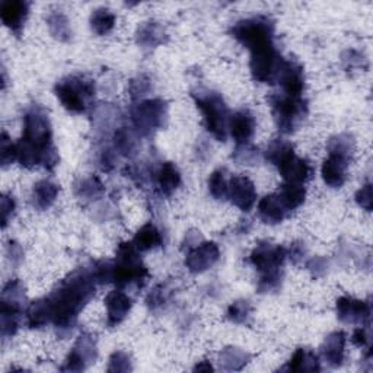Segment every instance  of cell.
Wrapping results in <instances>:
<instances>
[{"mask_svg":"<svg viewBox=\"0 0 373 373\" xmlns=\"http://www.w3.org/2000/svg\"><path fill=\"white\" fill-rule=\"evenodd\" d=\"M149 277L146 266L142 263L133 242H122L117 248L115 260L109 264V283L119 289L143 288Z\"/></svg>","mask_w":373,"mask_h":373,"instance_id":"3","label":"cell"},{"mask_svg":"<svg viewBox=\"0 0 373 373\" xmlns=\"http://www.w3.org/2000/svg\"><path fill=\"white\" fill-rule=\"evenodd\" d=\"M105 186L98 177H86L75 184V194L83 201H93L104 196Z\"/></svg>","mask_w":373,"mask_h":373,"instance_id":"31","label":"cell"},{"mask_svg":"<svg viewBox=\"0 0 373 373\" xmlns=\"http://www.w3.org/2000/svg\"><path fill=\"white\" fill-rule=\"evenodd\" d=\"M193 98L203 114L207 131L220 142H225L230 114L220 93L210 89H197L193 92Z\"/></svg>","mask_w":373,"mask_h":373,"instance_id":"4","label":"cell"},{"mask_svg":"<svg viewBox=\"0 0 373 373\" xmlns=\"http://www.w3.org/2000/svg\"><path fill=\"white\" fill-rule=\"evenodd\" d=\"M23 142L30 145L40 156L41 167L53 171L59 163V155L53 145V131L47 112L38 107H31L23 115Z\"/></svg>","mask_w":373,"mask_h":373,"instance_id":"2","label":"cell"},{"mask_svg":"<svg viewBox=\"0 0 373 373\" xmlns=\"http://www.w3.org/2000/svg\"><path fill=\"white\" fill-rule=\"evenodd\" d=\"M288 212L277 194L266 196L259 204V216L267 225H278L286 218Z\"/></svg>","mask_w":373,"mask_h":373,"instance_id":"21","label":"cell"},{"mask_svg":"<svg viewBox=\"0 0 373 373\" xmlns=\"http://www.w3.org/2000/svg\"><path fill=\"white\" fill-rule=\"evenodd\" d=\"M54 92L67 111L82 114L95 98V83L85 76H69L57 82Z\"/></svg>","mask_w":373,"mask_h":373,"instance_id":"5","label":"cell"},{"mask_svg":"<svg viewBox=\"0 0 373 373\" xmlns=\"http://www.w3.org/2000/svg\"><path fill=\"white\" fill-rule=\"evenodd\" d=\"M344 348H345V334L343 331H334L326 336L321 353L324 360L331 367H340L344 362Z\"/></svg>","mask_w":373,"mask_h":373,"instance_id":"20","label":"cell"},{"mask_svg":"<svg viewBox=\"0 0 373 373\" xmlns=\"http://www.w3.org/2000/svg\"><path fill=\"white\" fill-rule=\"evenodd\" d=\"M343 64L345 69H365L366 67V57L357 50H347L341 56Z\"/></svg>","mask_w":373,"mask_h":373,"instance_id":"45","label":"cell"},{"mask_svg":"<svg viewBox=\"0 0 373 373\" xmlns=\"http://www.w3.org/2000/svg\"><path fill=\"white\" fill-rule=\"evenodd\" d=\"M249 360H251V355L238 347H226L225 350H222V353L219 356L220 367L227 372L242 370Z\"/></svg>","mask_w":373,"mask_h":373,"instance_id":"29","label":"cell"},{"mask_svg":"<svg viewBox=\"0 0 373 373\" xmlns=\"http://www.w3.org/2000/svg\"><path fill=\"white\" fill-rule=\"evenodd\" d=\"M170 297V290L167 288V285H158L148 296L146 303L148 307L152 309H156L159 307H162L163 303H165Z\"/></svg>","mask_w":373,"mask_h":373,"instance_id":"44","label":"cell"},{"mask_svg":"<svg viewBox=\"0 0 373 373\" xmlns=\"http://www.w3.org/2000/svg\"><path fill=\"white\" fill-rule=\"evenodd\" d=\"M355 200H356V203L363 210H366V212H370V210H372V204H373V199H372V184L370 182L365 184L362 186V189L356 193Z\"/></svg>","mask_w":373,"mask_h":373,"instance_id":"47","label":"cell"},{"mask_svg":"<svg viewBox=\"0 0 373 373\" xmlns=\"http://www.w3.org/2000/svg\"><path fill=\"white\" fill-rule=\"evenodd\" d=\"M227 186H229V182L226 181L225 171L218 170L212 175H210L208 190H210V194L213 196V199H216L219 201L225 200L227 197Z\"/></svg>","mask_w":373,"mask_h":373,"instance_id":"37","label":"cell"},{"mask_svg":"<svg viewBox=\"0 0 373 373\" xmlns=\"http://www.w3.org/2000/svg\"><path fill=\"white\" fill-rule=\"evenodd\" d=\"M117 159H119V153H117L114 150V148H107L102 150L101 153V158H100V163H101V168L104 171H111L114 170L115 163H117Z\"/></svg>","mask_w":373,"mask_h":373,"instance_id":"50","label":"cell"},{"mask_svg":"<svg viewBox=\"0 0 373 373\" xmlns=\"http://www.w3.org/2000/svg\"><path fill=\"white\" fill-rule=\"evenodd\" d=\"M220 256L216 242H203L193 248L185 256V267L193 274H200L212 268Z\"/></svg>","mask_w":373,"mask_h":373,"instance_id":"12","label":"cell"},{"mask_svg":"<svg viewBox=\"0 0 373 373\" xmlns=\"http://www.w3.org/2000/svg\"><path fill=\"white\" fill-rule=\"evenodd\" d=\"M352 340H353V343H355L357 347H367V348H370V341H372L370 325L366 324V325H362L360 328L355 330Z\"/></svg>","mask_w":373,"mask_h":373,"instance_id":"48","label":"cell"},{"mask_svg":"<svg viewBox=\"0 0 373 373\" xmlns=\"http://www.w3.org/2000/svg\"><path fill=\"white\" fill-rule=\"evenodd\" d=\"M273 117L278 131L293 133L308 114L307 101L302 97H289L286 93H274L268 97Z\"/></svg>","mask_w":373,"mask_h":373,"instance_id":"6","label":"cell"},{"mask_svg":"<svg viewBox=\"0 0 373 373\" xmlns=\"http://www.w3.org/2000/svg\"><path fill=\"white\" fill-rule=\"evenodd\" d=\"M227 197L230 203L242 212H249L256 200L254 182L245 175H235L229 181Z\"/></svg>","mask_w":373,"mask_h":373,"instance_id":"13","label":"cell"},{"mask_svg":"<svg viewBox=\"0 0 373 373\" xmlns=\"http://www.w3.org/2000/svg\"><path fill=\"white\" fill-rule=\"evenodd\" d=\"M27 319H28V326L32 330L34 328H42V326H45L47 324H52L49 309H47L44 299L35 300L32 305L28 308Z\"/></svg>","mask_w":373,"mask_h":373,"instance_id":"36","label":"cell"},{"mask_svg":"<svg viewBox=\"0 0 373 373\" xmlns=\"http://www.w3.org/2000/svg\"><path fill=\"white\" fill-rule=\"evenodd\" d=\"M107 370L109 373H126V372L133 370L130 356L126 352H122V350H119V352H114L109 357Z\"/></svg>","mask_w":373,"mask_h":373,"instance_id":"41","label":"cell"},{"mask_svg":"<svg viewBox=\"0 0 373 373\" xmlns=\"http://www.w3.org/2000/svg\"><path fill=\"white\" fill-rule=\"evenodd\" d=\"M15 208H16L15 199L9 194H4L2 201H0V212H2V227L4 229L8 226L12 215L15 213Z\"/></svg>","mask_w":373,"mask_h":373,"instance_id":"46","label":"cell"},{"mask_svg":"<svg viewBox=\"0 0 373 373\" xmlns=\"http://www.w3.org/2000/svg\"><path fill=\"white\" fill-rule=\"evenodd\" d=\"M350 159L328 153V158H326L321 167V177L324 182L331 186V189H340V186L344 185L345 178H347V168H348Z\"/></svg>","mask_w":373,"mask_h":373,"instance_id":"18","label":"cell"},{"mask_svg":"<svg viewBox=\"0 0 373 373\" xmlns=\"http://www.w3.org/2000/svg\"><path fill=\"white\" fill-rule=\"evenodd\" d=\"M158 185L163 196H172L181 185V174L172 162L162 163L158 172Z\"/></svg>","mask_w":373,"mask_h":373,"instance_id":"28","label":"cell"},{"mask_svg":"<svg viewBox=\"0 0 373 373\" xmlns=\"http://www.w3.org/2000/svg\"><path fill=\"white\" fill-rule=\"evenodd\" d=\"M136 40L142 49L152 50L159 44H162L163 40H165V30L162 28L160 23L155 20H149V22H145L143 25L137 30Z\"/></svg>","mask_w":373,"mask_h":373,"instance_id":"25","label":"cell"},{"mask_svg":"<svg viewBox=\"0 0 373 373\" xmlns=\"http://www.w3.org/2000/svg\"><path fill=\"white\" fill-rule=\"evenodd\" d=\"M226 318L233 324H247L251 318V305L248 300H237L227 308Z\"/></svg>","mask_w":373,"mask_h":373,"instance_id":"38","label":"cell"},{"mask_svg":"<svg viewBox=\"0 0 373 373\" xmlns=\"http://www.w3.org/2000/svg\"><path fill=\"white\" fill-rule=\"evenodd\" d=\"M0 159H2L4 168L16 160V143H12L11 137L5 131L0 137Z\"/></svg>","mask_w":373,"mask_h":373,"instance_id":"43","label":"cell"},{"mask_svg":"<svg viewBox=\"0 0 373 373\" xmlns=\"http://www.w3.org/2000/svg\"><path fill=\"white\" fill-rule=\"evenodd\" d=\"M280 201H282L283 207L286 208V212H293L297 207H300L305 201L307 197V190L303 189L302 184H290L286 182L280 193L277 194Z\"/></svg>","mask_w":373,"mask_h":373,"instance_id":"32","label":"cell"},{"mask_svg":"<svg viewBox=\"0 0 373 373\" xmlns=\"http://www.w3.org/2000/svg\"><path fill=\"white\" fill-rule=\"evenodd\" d=\"M283 88V92L289 97H302L303 89H305V76H303V69L293 60H282L280 64L277 81Z\"/></svg>","mask_w":373,"mask_h":373,"instance_id":"14","label":"cell"},{"mask_svg":"<svg viewBox=\"0 0 373 373\" xmlns=\"http://www.w3.org/2000/svg\"><path fill=\"white\" fill-rule=\"evenodd\" d=\"M30 13V4L23 0H6L0 6V18L16 37L22 34L23 23Z\"/></svg>","mask_w":373,"mask_h":373,"instance_id":"16","label":"cell"},{"mask_svg":"<svg viewBox=\"0 0 373 373\" xmlns=\"http://www.w3.org/2000/svg\"><path fill=\"white\" fill-rule=\"evenodd\" d=\"M307 249H305V245L300 244V242H296L290 247V251H289V256H290V260L293 263H299L302 259H303V255H305Z\"/></svg>","mask_w":373,"mask_h":373,"instance_id":"52","label":"cell"},{"mask_svg":"<svg viewBox=\"0 0 373 373\" xmlns=\"http://www.w3.org/2000/svg\"><path fill=\"white\" fill-rule=\"evenodd\" d=\"M97 278L92 268H78L70 273L59 286L44 297L50 322L56 325L60 336L72 334L79 314L95 296Z\"/></svg>","mask_w":373,"mask_h":373,"instance_id":"1","label":"cell"},{"mask_svg":"<svg viewBox=\"0 0 373 373\" xmlns=\"http://www.w3.org/2000/svg\"><path fill=\"white\" fill-rule=\"evenodd\" d=\"M307 267L314 277H322L328 270V260L324 259V256H315V259L309 260Z\"/></svg>","mask_w":373,"mask_h":373,"instance_id":"49","label":"cell"},{"mask_svg":"<svg viewBox=\"0 0 373 373\" xmlns=\"http://www.w3.org/2000/svg\"><path fill=\"white\" fill-rule=\"evenodd\" d=\"M283 370L289 372H319V359L316 355L307 348H297L292 359L289 360L288 366L283 367Z\"/></svg>","mask_w":373,"mask_h":373,"instance_id":"30","label":"cell"},{"mask_svg":"<svg viewBox=\"0 0 373 373\" xmlns=\"http://www.w3.org/2000/svg\"><path fill=\"white\" fill-rule=\"evenodd\" d=\"M47 25H49L50 34L61 41L67 42L70 38H72V28H70V22L69 19L60 13V12H53L47 18Z\"/></svg>","mask_w":373,"mask_h":373,"instance_id":"34","label":"cell"},{"mask_svg":"<svg viewBox=\"0 0 373 373\" xmlns=\"http://www.w3.org/2000/svg\"><path fill=\"white\" fill-rule=\"evenodd\" d=\"M286 256L288 251L283 247L274 245L271 242H260L252 249L249 261L261 273V277L282 276L280 268H282Z\"/></svg>","mask_w":373,"mask_h":373,"instance_id":"9","label":"cell"},{"mask_svg":"<svg viewBox=\"0 0 373 373\" xmlns=\"http://www.w3.org/2000/svg\"><path fill=\"white\" fill-rule=\"evenodd\" d=\"M97 357L98 350L95 338L89 334H83L76 340L73 350L70 352L64 365L60 369L63 372H82L95 363Z\"/></svg>","mask_w":373,"mask_h":373,"instance_id":"10","label":"cell"},{"mask_svg":"<svg viewBox=\"0 0 373 373\" xmlns=\"http://www.w3.org/2000/svg\"><path fill=\"white\" fill-rule=\"evenodd\" d=\"M133 302L130 299L129 295H126L122 290H114L109 292L105 297V307H107V324L108 326H117L119 324H122L130 309H131Z\"/></svg>","mask_w":373,"mask_h":373,"instance_id":"19","label":"cell"},{"mask_svg":"<svg viewBox=\"0 0 373 373\" xmlns=\"http://www.w3.org/2000/svg\"><path fill=\"white\" fill-rule=\"evenodd\" d=\"M133 244L140 252L152 251L162 245V235L153 223H146L137 230L133 238Z\"/></svg>","mask_w":373,"mask_h":373,"instance_id":"27","label":"cell"},{"mask_svg":"<svg viewBox=\"0 0 373 373\" xmlns=\"http://www.w3.org/2000/svg\"><path fill=\"white\" fill-rule=\"evenodd\" d=\"M2 300L9 303H16V305H22L23 300H25V289H23V285L18 278L9 280V282L5 285L2 292Z\"/></svg>","mask_w":373,"mask_h":373,"instance_id":"39","label":"cell"},{"mask_svg":"<svg viewBox=\"0 0 373 373\" xmlns=\"http://www.w3.org/2000/svg\"><path fill=\"white\" fill-rule=\"evenodd\" d=\"M213 370L215 369H213L212 363H210L208 360H203L194 367V372H213Z\"/></svg>","mask_w":373,"mask_h":373,"instance_id":"53","label":"cell"},{"mask_svg":"<svg viewBox=\"0 0 373 373\" xmlns=\"http://www.w3.org/2000/svg\"><path fill=\"white\" fill-rule=\"evenodd\" d=\"M233 159L241 163V165H255V163L260 160V153L259 149L252 148L249 143L239 145L237 150L233 152Z\"/></svg>","mask_w":373,"mask_h":373,"instance_id":"42","label":"cell"},{"mask_svg":"<svg viewBox=\"0 0 373 373\" xmlns=\"http://www.w3.org/2000/svg\"><path fill=\"white\" fill-rule=\"evenodd\" d=\"M22 314V305L4 302L0 303V326H2V337L11 338L19 330V319Z\"/></svg>","mask_w":373,"mask_h":373,"instance_id":"23","label":"cell"},{"mask_svg":"<svg viewBox=\"0 0 373 373\" xmlns=\"http://www.w3.org/2000/svg\"><path fill=\"white\" fill-rule=\"evenodd\" d=\"M112 148L119 156L133 158L138 150V138L136 133L127 127L115 129L112 136Z\"/></svg>","mask_w":373,"mask_h":373,"instance_id":"24","label":"cell"},{"mask_svg":"<svg viewBox=\"0 0 373 373\" xmlns=\"http://www.w3.org/2000/svg\"><path fill=\"white\" fill-rule=\"evenodd\" d=\"M326 149H328V153L340 155V156H344V158L350 159L355 153L356 142H355V138H353L352 134L341 133V134L334 136V137L330 138V142H328V146H326Z\"/></svg>","mask_w":373,"mask_h":373,"instance_id":"35","label":"cell"},{"mask_svg":"<svg viewBox=\"0 0 373 373\" xmlns=\"http://www.w3.org/2000/svg\"><path fill=\"white\" fill-rule=\"evenodd\" d=\"M276 168L283 179L290 184H303L311 175L309 163L305 159L297 158L295 155V149L280 159Z\"/></svg>","mask_w":373,"mask_h":373,"instance_id":"15","label":"cell"},{"mask_svg":"<svg viewBox=\"0 0 373 373\" xmlns=\"http://www.w3.org/2000/svg\"><path fill=\"white\" fill-rule=\"evenodd\" d=\"M6 255L13 266H18L23 259V249L18 242L11 241L6 247Z\"/></svg>","mask_w":373,"mask_h":373,"instance_id":"51","label":"cell"},{"mask_svg":"<svg viewBox=\"0 0 373 373\" xmlns=\"http://www.w3.org/2000/svg\"><path fill=\"white\" fill-rule=\"evenodd\" d=\"M232 35L249 52L274 44V23L267 16H255L237 22L232 27Z\"/></svg>","mask_w":373,"mask_h":373,"instance_id":"7","label":"cell"},{"mask_svg":"<svg viewBox=\"0 0 373 373\" xmlns=\"http://www.w3.org/2000/svg\"><path fill=\"white\" fill-rule=\"evenodd\" d=\"M130 115L136 133L143 137H149L156 130L165 126L168 105L162 100L140 101L138 104L133 105Z\"/></svg>","mask_w":373,"mask_h":373,"instance_id":"8","label":"cell"},{"mask_svg":"<svg viewBox=\"0 0 373 373\" xmlns=\"http://www.w3.org/2000/svg\"><path fill=\"white\" fill-rule=\"evenodd\" d=\"M152 90V81L146 75H140L130 81L129 83V93L133 101L142 100L145 95Z\"/></svg>","mask_w":373,"mask_h":373,"instance_id":"40","label":"cell"},{"mask_svg":"<svg viewBox=\"0 0 373 373\" xmlns=\"http://www.w3.org/2000/svg\"><path fill=\"white\" fill-rule=\"evenodd\" d=\"M227 131L237 145H248L255 131V119L249 109H239L230 115Z\"/></svg>","mask_w":373,"mask_h":373,"instance_id":"17","label":"cell"},{"mask_svg":"<svg viewBox=\"0 0 373 373\" xmlns=\"http://www.w3.org/2000/svg\"><path fill=\"white\" fill-rule=\"evenodd\" d=\"M93 126L97 131L107 133L111 129L115 131V126L120 122V108L112 104H100L93 108Z\"/></svg>","mask_w":373,"mask_h":373,"instance_id":"22","label":"cell"},{"mask_svg":"<svg viewBox=\"0 0 373 373\" xmlns=\"http://www.w3.org/2000/svg\"><path fill=\"white\" fill-rule=\"evenodd\" d=\"M115 25V15L108 8H98L90 15V28L98 35H107Z\"/></svg>","mask_w":373,"mask_h":373,"instance_id":"33","label":"cell"},{"mask_svg":"<svg viewBox=\"0 0 373 373\" xmlns=\"http://www.w3.org/2000/svg\"><path fill=\"white\" fill-rule=\"evenodd\" d=\"M59 196V185L49 181L41 179L32 189V201L38 210L50 208Z\"/></svg>","mask_w":373,"mask_h":373,"instance_id":"26","label":"cell"},{"mask_svg":"<svg viewBox=\"0 0 373 373\" xmlns=\"http://www.w3.org/2000/svg\"><path fill=\"white\" fill-rule=\"evenodd\" d=\"M337 316L344 324L366 325L370 321L372 309L370 303L365 300H357L348 296H343L336 303Z\"/></svg>","mask_w":373,"mask_h":373,"instance_id":"11","label":"cell"}]
</instances>
